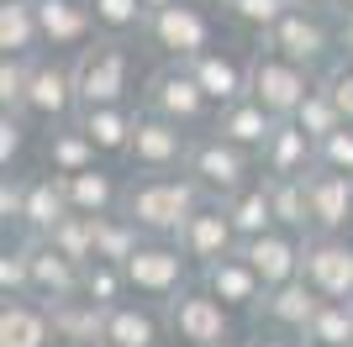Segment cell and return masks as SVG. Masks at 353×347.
Returning a JSON list of instances; mask_svg holds the SVG:
<instances>
[{
	"label": "cell",
	"mask_w": 353,
	"mask_h": 347,
	"mask_svg": "<svg viewBox=\"0 0 353 347\" xmlns=\"http://www.w3.org/2000/svg\"><path fill=\"white\" fill-rule=\"evenodd\" d=\"M206 205V189L190 174H132L127 195H121V216H132L143 237H169L174 242L179 227Z\"/></svg>",
	"instance_id": "obj_1"
},
{
	"label": "cell",
	"mask_w": 353,
	"mask_h": 347,
	"mask_svg": "<svg viewBox=\"0 0 353 347\" xmlns=\"http://www.w3.org/2000/svg\"><path fill=\"white\" fill-rule=\"evenodd\" d=\"M74 85H79V111L85 105H137L143 79L127 37H95L74 53Z\"/></svg>",
	"instance_id": "obj_2"
},
{
	"label": "cell",
	"mask_w": 353,
	"mask_h": 347,
	"mask_svg": "<svg viewBox=\"0 0 353 347\" xmlns=\"http://www.w3.org/2000/svg\"><path fill=\"white\" fill-rule=\"evenodd\" d=\"M259 48H274V53L295 58L301 69L322 74L332 58L348 53V43H343V16L332 11V6H295L280 27H269L264 37H259Z\"/></svg>",
	"instance_id": "obj_3"
},
{
	"label": "cell",
	"mask_w": 353,
	"mask_h": 347,
	"mask_svg": "<svg viewBox=\"0 0 353 347\" xmlns=\"http://www.w3.org/2000/svg\"><path fill=\"white\" fill-rule=\"evenodd\" d=\"M137 105L163 116V121H179L185 132H211V121H216V105L190 74V63H159L153 74H143Z\"/></svg>",
	"instance_id": "obj_4"
},
{
	"label": "cell",
	"mask_w": 353,
	"mask_h": 347,
	"mask_svg": "<svg viewBox=\"0 0 353 347\" xmlns=\"http://www.w3.org/2000/svg\"><path fill=\"white\" fill-rule=\"evenodd\" d=\"M185 174L206 189V200H227V195H237L243 185H253L264 169H259V153L227 143L221 132H195L190 158H185Z\"/></svg>",
	"instance_id": "obj_5"
},
{
	"label": "cell",
	"mask_w": 353,
	"mask_h": 347,
	"mask_svg": "<svg viewBox=\"0 0 353 347\" xmlns=\"http://www.w3.org/2000/svg\"><path fill=\"white\" fill-rule=\"evenodd\" d=\"M143 43L159 48L163 63H190L206 48H216L221 37H216V16H211L206 0H179V6H163V11L148 16Z\"/></svg>",
	"instance_id": "obj_6"
},
{
	"label": "cell",
	"mask_w": 353,
	"mask_h": 347,
	"mask_svg": "<svg viewBox=\"0 0 353 347\" xmlns=\"http://www.w3.org/2000/svg\"><path fill=\"white\" fill-rule=\"evenodd\" d=\"M121 269H127L132 295H137V300H153V305H169L174 295H185V289L201 279V269L185 258V247L169 242V237H148Z\"/></svg>",
	"instance_id": "obj_7"
},
{
	"label": "cell",
	"mask_w": 353,
	"mask_h": 347,
	"mask_svg": "<svg viewBox=\"0 0 353 347\" xmlns=\"http://www.w3.org/2000/svg\"><path fill=\"white\" fill-rule=\"evenodd\" d=\"M163 316H169V337H174L179 347H227V342H237V311H227L201 279L163 305Z\"/></svg>",
	"instance_id": "obj_8"
},
{
	"label": "cell",
	"mask_w": 353,
	"mask_h": 347,
	"mask_svg": "<svg viewBox=\"0 0 353 347\" xmlns=\"http://www.w3.org/2000/svg\"><path fill=\"white\" fill-rule=\"evenodd\" d=\"M311 90H316V74H311V69H301L295 58L274 53V48H253V63H248V95L264 105L269 116L290 121V116L306 105Z\"/></svg>",
	"instance_id": "obj_9"
},
{
	"label": "cell",
	"mask_w": 353,
	"mask_h": 347,
	"mask_svg": "<svg viewBox=\"0 0 353 347\" xmlns=\"http://www.w3.org/2000/svg\"><path fill=\"white\" fill-rule=\"evenodd\" d=\"M32 127H63L79 116V85H74V58H59V53H43L37 69H32V90H27V111H21Z\"/></svg>",
	"instance_id": "obj_10"
},
{
	"label": "cell",
	"mask_w": 353,
	"mask_h": 347,
	"mask_svg": "<svg viewBox=\"0 0 353 347\" xmlns=\"http://www.w3.org/2000/svg\"><path fill=\"white\" fill-rule=\"evenodd\" d=\"M190 143H195V132L143 111L137 116V132H132V147H127V169L132 174H185Z\"/></svg>",
	"instance_id": "obj_11"
},
{
	"label": "cell",
	"mask_w": 353,
	"mask_h": 347,
	"mask_svg": "<svg viewBox=\"0 0 353 347\" xmlns=\"http://www.w3.org/2000/svg\"><path fill=\"white\" fill-rule=\"evenodd\" d=\"M301 279H306L322 300H353V237H327V231H311V237H306V263H301Z\"/></svg>",
	"instance_id": "obj_12"
},
{
	"label": "cell",
	"mask_w": 353,
	"mask_h": 347,
	"mask_svg": "<svg viewBox=\"0 0 353 347\" xmlns=\"http://www.w3.org/2000/svg\"><path fill=\"white\" fill-rule=\"evenodd\" d=\"M174 242L185 247V258H190L195 269H206V263H216V258H232L237 247H243V237H237L232 216H227V205H221V200H206L190 221H185V227H179Z\"/></svg>",
	"instance_id": "obj_13"
},
{
	"label": "cell",
	"mask_w": 353,
	"mask_h": 347,
	"mask_svg": "<svg viewBox=\"0 0 353 347\" xmlns=\"http://www.w3.org/2000/svg\"><path fill=\"white\" fill-rule=\"evenodd\" d=\"M37 21H43V53L59 58H74L79 48L101 37L90 0H37Z\"/></svg>",
	"instance_id": "obj_14"
},
{
	"label": "cell",
	"mask_w": 353,
	"mask_h": 347,
	"mask_svg": "<svg viewBox=\"0 0 353 347\" xmlns=\"http://www.w3.org/2000/svg\"><path fill=\"white\" fill-rule=\"evenodd\" d=\"M237 253L253 263V274H259L269 289H274V284H290V279H301V263H306V237H301V231L274 227V231H264V237H248Z\"/></svg>",
	"instance_id": "obj_15"
},
{
	"label": "cell",
	"mask_w": 353,
	"mask_h": 347,
	"mask_svg": "<svg viewBox=\"0 0 353 347\" xmlns=\"http://www.w3.org/2000/svg\"><path fill=\"white\" fill-rule=\"evenodd\" d=\"M201 284H206L227 311H237V316H259V305H264V295H269V284L253 274V263L243 258V253L206 263V269H201Z\"/></svg>",
	"instance_id": "obj_16"
},
{
	"label": "cell",
	"mask_w": 353,
	"mask_h": 347,
	"mask_svg": "<svg viewBox=\"0 0 353 347\" xmlns=\"http://www.w3.org/2000/svg\"><path fill=\"white\" fill-rule=\"evenodd\" d=\"M105 347H163L169 342V316H163V305L153 300H121L105 311Z\"/></svg>",
	"instance_id": "obj_17"
},
{
	"label": "cell",
	"mask_w": 353,
	"mask_h": 347,
	"mask_svg": "<svg viewBox=\"0 0 353 347\" xmlns=\"http://www.w3.org/2000/svg\"><path fill=\"white\" fill-rule=\"evenodd\" d=\"M248 63H253V53H232L227 43H216L201 58H190V74L201 79V90H206L211 105L221 111V105H232V101L248 95Z\"/></svg>",
	"instance_id": "obj_18"
},
{
	"label": "cell",
	"mask_w": 353,
	"mask_h": 347,
	"mask_svg": "<svg viewBox=\"0 0 353 347\" xmlns=\"http://www.w3.org/2000/svg\"><path fill=\"white\" fill-rule=\"evenodd\" d=\"M306 189H311V231L348 237L353 231V174L316 169L306 179Z\"/></svg>",
	"instance_id": "obj_19"
},
{
	"label": "cell",
	"mask_w": 353,
	"mask_h": 347,
	"mask_svg": "<svg viewBox=\"0 0 353 347\" xmlns=\"http://www.w3.org/2000/svg\"><path fill=\"white\" fill-rule=\"evenodd\" d=\"M259 169H264V179H306V174H316V137L301 121H280L274 137L264 143V153H259Z\"/></svg>",
	"instance_id": "obj_20"
},
{
	"label": "cell",
	"mask_w": 353,
	"mask_h": 347,
	"mask_svg": "<svg viewBox=\"0 0 353 347\" xmlns=\"http://www.w3.org/2000/svg\"><path fill=\"white\" fill-rule=\"evenodd\" d=\"M322 311V295L306 284V279H290V284H274L259 305V326L269 332H285V337H306L311 316Z\"/></svg>",
	"instance_id": "obj_21"
},
{
	"label": "cell",
	"mask_w": 353,
	"mask_h": 347,
	"mask_svg": "<svg viewBox=\"0 0 353 347\" xmlns=\"http://www.w3.org/2000/svg\"><path fill=\"white\" fill-rule=\"evenodd\" d=\"M63 216H74L69 189H63L59 174H27V200H21V237H37L43 242L48 231L59 227Z\"/></svg>",
	"instance_id": "obj_22"
},
{
	"label": "cell",
	"mask_w": 353,
	"mask_h": 347,
	"mask_svg": "<svg viewBox=\"0 0 353 347\" xmlns=\"http://www.w3.org/2000/svg\"><path fill=\"white\" fill-rule=\"evenodd\" d=\"M0 347H59L53 311H48L37 295L0 300Z\"/></svg>",
	"instance_id": "obj_23"
},
{
	"label": "cell",
	"mask_w": 353,
	"mask_h": 347,
	"mask_svg": "<svg viewBox=\"0 0 353 347\" xmlns=\"http://www.w3.org/2000/svg\"><path fill=\"white\" fill-rule=\"evenodd\" d=\"M137 116H143V105H85L74 121L85 127L90 143L101 147V158H127L132 132H137Z\"/></svg>",
	"instance_id": "obj_24"
},
{
	"label": "cell",
	"mask_w": 353,
	"mask_h": 347,
	"mask_svg": "<svg viewBox=\"0 0 353 347\" xmlns=\"http://www.w3.org/2000/svg\"><path fill=\"white\" fill-rule=\"evenodd\" d=\"M59 179H63V174H59ZM63 189H69L74 216H111V211H121L127 179H121L117 169L95 163V169H85V174H69V179H63Z\"/></svg>",
	"instance_id": "obj_25"
},
{
	"label": "cell",
	"mask_w": 353,
	"mask_h": 347,
	"mask_svg": "<svg viewBox=\"0 0 353 347\" xmlns=\"http://www.w3.org/2000/svg\"><path fill=\"white\" fill-rule=\"evenodd\" d=\"M32 242V295L43 305H63V300H74L79 295V263H69L59 253V247H48V242H37V237H27Z\"/></svg>",
	"instance_id": "obj_26"
},
{
	"label": "cell",
	"mask_w": 353,
	"mask_h": 347,
	"mask_svg": "<svg viewBox=\"0 0 353 347\" xmlns=\"http://www.w3.org/2000/svg\"><path fill=\"white\" fill-rule=\"evenodd\" d=\"M274 127H280V116H269L253 95H243V101H232V105H221L216 121H211V132H221L227 143L248 147V153H264V143L274 137Z\"/></svg>",
	"instance_id": "obj_27"
},
{
	"label": "cell",
	"mask_w": 353,
	"mask_h": 347,
	"mask_svg": "<svg viewBox=\"0 0 353 347\" xmlns=\"http://www.w3.org/2000/svg\"><path fill=\"white\" fill-rule=\"evenodd\" d=\"M101 163V147L85 137V127L79 121H63V127H53V132H43V169L48 174H85V169H95Z\"/></svg>",
	"instance_id": "obj_28"
},
{
	"label": "cell",
	"mask_w": 353,
	"mask_h": 347,
	"mask_svg": "<svg viewBox=\"0 0 353 347\" xmlns=\"http://www.w3.org/2000/svg\"><path fill=\"white\" fill-rule=\"evenodd\" d=\"M0 53H11V58H43L37 0H0Z\"/></svg>",
	"instance_id": "obj_29"
},
{
	"label": "cell",
	"mask_w": 353,
	"mask_h": 347,
	"mask_svg": "<svg viewBox=\"0 0 353 347\" xmlns=\"http://www.w3.org/2000/svg\"><path fill=\"white\" fill-rule=\"evenodd\" d=\"M53 311V332H59V347H90L105 337V305L74 295L63 305H48Z\"/></svg>",
	"instance_id": "obj_30"
},
{
	"label": "cell",
	"mask_w": 353,
	"mask_h": 347,
	"mask_svg": "<svg viewBox=\"0 0 353 347\" xmlns=\"http://www.w3.org/2000/svg\"><path fill=\"white\" fill-rule=\"evenodd\" d=\"M221 205H227V216H232V227H237V237H243V242L280 227V221H274V200H269V179H264V174H259L253 185H243L237 195H227Z\"/></svg>",
	"instance_id": "obj_31"
},
{
	"label": "cell",
	"mask_w": 353,
	"mask_h": 347,
	"mask_svg": "<svg viewBox=\"0 0 353 347\" xmlns=\"http://www.w3.org/2000/svg\"><path fill=\"white\" fill-rule=\"evenodd\" d=\"M143 227H137L132 216H121V211H111V216H95V258L105 263H127L143 247Z\"/></svg>",
	"instance_id": "obj_32"
},
{
	"label": "cell",
	"mask_w": 353,
	"mask_h": 347,
	"mask_svg": "<svg viewBox=\"0 0 353 347\" xmlns=\"http://www.w3.org/2000/svg\"><path fill=\"white\" fill-rule=\"evenodd\" d=\"M306 179H269L274 221H280L285 231H301V237H311V189H306Z\"/></svg>",
	"instance_id": "obj_33"
},
{
	"label": "cell",
	"mask_w": 353,
	"mask_h": 347,
	"mask_svg": "<svg viewBox=\"0 0 353 347\" xmlns=\"http://www.w3.org/2000/svg\"><path fill=\"white\" fill-rule=\"evenodd\" d=\"M79 295L85 300H95V305H121V300H132V284H127V269L121 263H105V258H95V263H85V274H79Z\"/></svg>",
	"instance_id": "obj_34"
},
{
	"label": "cell",
	"mask_w": 353,
	"mask_h": 347,
	"mask_svg": "<svg viewBox=\"0 0 353 347\" xmlns=\"http://www.w3.org/2000/svg\"><path fill=\"white\" fill-rule=\"evenodd\" d=\"M290 11H295V0H221V16H227L232 27L253 32V37H264L269 27H280Z\"/></svg>",
	"instance_id": "obj_35"
},
{
	"label": "cell",
	"mask_w": 353,
	"mask_h": 347,
	"mask_svg": "<svg viewBox=\"0 0 353 347\" xmlns=\"http://www.w3.org/2000/svg\"><path fill=\"white\" fill-rule=\"evenodd\" d=\"M301 342L316 347H353V300H322V311L311 316Z\"/></svg>",
	"instance_id": "obj_36"
},
{
	"label": "cell",
	"mask_w": 353,
	"mask_h": 347,
	"mask_svg": "<svg viewBox=\"0 0 353 347\" xmlns=\"http://www.w3.org/2000/svg\"><path fill=\"white\" fill-rule=\"evenodd\" d=\"M101 37H143L148 27V6L143 0H90Z\"/></svg>",
	"instance_id": "obj_37"
},
{
	"label": "cell",
	"mask_w": 353,
	"mask_h": 347,
	"mask_svg": "<svg viewBox=\"0 0 353 347\" xmlns=\"http://www.w3.org/2000/svg\"><path fill=\"white\" fill-rule=\"evenodd\" d=\"M43 242L59 247L69 263H79V269H85V263H95V216H63L59 227L43 237Z\"/></svg>",
	"instance_id": "obj_38"
},
{
	"label": "cell",
	"mask_w": 353,
	"mask_h": 347,
	"mask_svg": "<svg viewBox=\"0 0 353 347\" xmlns=\"http://www.w3.org/2000/svg\"><path fill=\"white\" fill-rule=\"evenodd\" d=\"M21 295H32V242L27 237L6 242V253H0V300H21Z\"/></svg>",
	"instance_id": "obj_39"
},
{
	"label": "cell",
	"mask_w": 353,
	"mask_h": 347,
	"mask_svg": "<svg viewBox=\"0 0 353 347\" xmlns=\"http://www.w3.org/2000/svg\"><path fill=\"white\" fill-rule=\"evenodd\" d=\"M290 121H301V127H306L311 137H316V143H327V137H332L338 127H348V116L338 111V101H332V95H327L322 85H316V90L306 95V105H301V111H295Z\"/></svg>",
	"instance_id": "obj_40"
},
{
	"label": "cell",
	"mask_w": 353,
	"mask_h": 347,
	"mask_svg": "<svg viewBox=\"0 0 353 347\" xmlns=\"http://www.w3.org/2000/svg\"><path fill=\"white\" fill-rule=\"evenodd\" d=\"M32 69H37V58H11V53H0V111H11V116L27 111Z\"/></svg>",
	"instance_id": "obj_41"
},
{
	"label": "cell",
	"mask_w": 353,
	"mask_h": 347,
	"mask_svg": "<svg viewBox=\"0 0 353 347\" xmlns=\"http://www.w3.org/2000/svg\"><path fill=\"white\" fill-rule=\"evenodd\" d=\"M316 85H322L327 95L338 101V111H343V116H348V121H353V53L332 58V63H327V69L316 74Z\"/></svg>",
	"instance_id": "obj_42"
},
{
	"label": "cell",
	"mask_w": 353,
	"mask_h": 347,
	"mask_svg": "<svg viewBox=\"0 0 353 347\" xmlns=\"http://www.w3.org/2000/svg\"><path fill=\"white\" fill-rule=\"evenodd\" d=\"M27 132H32L27 116L0 111V174H16V163H21V153H27Z\"/></svg>",
	"instance_id": "obj_43"
},
{
	"label": "cell",
	"mask_w": 353,
	"mask_h": 347,
	"mask_svg": "<svg viewBox=\"0 0 353 347\" xmlns=\"http://www.w3.org/2000/svg\"><path fill=\"white\" fill-rule=\"evenodd\" d=\"M21 200H27V174H6L0 179V227H6V237H21Z\"/></svg>",
	"instance_id": "obj_44"
},
{
	"label": "cell",
	"mask_w": 353,
	"mask_h": 347,
	"mask_svg": "<svg viewBox=\"0 0 353 347\" xmlns=\"http://www.w3.org/2000/svg\"><path fill=\"white\" fill-rule=\"evenodd\" d=\"M316 169L353 174V121H348V127H338L327 143H316Z\"/></svg>",
	"instance_id": "obj_45"
},
{
	"label": "cell",
	"mask_w": 353,
	"mask_h": 347,
	"mask_svg": "<svg viewBox=\"0 0 353 347\" xmlns=\"http://www.w3.org/2000/svg\"><path fill=\"white\" fill-rule=\"evenodd\" d=\"M248 347H306L301 337H285V332H269V326H259V332L248 337Z\"/></svg>",
	"instance_id": "obj_46"
},
{
	"label": "cell",
	"mask_w": 353,
	"mask_h": 347,
	"mask_svg": "<svg viewBox=\"0 0 353 347\" xmlns=\"http://www.w3.org/2000/svg\"><path fill=\"white\" fill-rule=\"evenodd\" d=\"M332 11H338L343 21H353V0H332Z\"/></svg>",
	"instance_id": "obj_47"
},
{
	"label": "cell",
	"mask_w": 353,
	"mask_h": 347,
	"mask_svg": "<svg viewBox=\"0 0 353 347\" xmlns=\"http://www.w3.org/2000/svg\"><path fill=\"white\" fill-rule=\"evenodd\" d=\"M143 6H148V16H153V11H163V6H179V0H143Z\"/></svg>",
	"instance_id": "obj_48"
},
{
	"label": "cell",
	"mask_w": 353,
	"mask_h": 347,
	"mask_svg": "<svg viewBox=\"0 0 353 347\" xmlns=\"http://www.w3.org/2000/svg\"><path fill=\"white\" fill-rule=\"evenodd\" d=\"M343 43H348V53H353V21H343Z\"/></svg>",
	"instance_id": "obj_49"
},
{
	"label": "cell",
	"mask_w": 353,
	"mask_h": 347,
	"mask_svg": "<svg viewBox=\"0 0 353 347\" xmlns=\"http://www.w3.org/2000/svg\"><path fill=\"white\" fill-rule=\"evenodd\" d=\"M295 6H332V0H295Z\"/></svg>",
	"instance_id": "obj_50"
},
{
	"label": "cell",
	"mask_w": 353,
	"mask_h": 347,
	"mask_svg": "<svg viewBox=\"0 0 353 347\" xmlns=\"http://www.w3.org/2000/svg\"><path fill=\"white\" fill-rule=\"evenodd\" d=\"M227 347H248V337H237V342H227Z\"/></svg>",
	"instance_id": "obj_51"
},
{
	"label": "cell",
	"mask_w": 353,
	"mask_h": 347,
	"mask_svg": "<svg viewBox=\"0 0 353 347\" xmlns=\"http://www.w3.org/2000/svg\"><path fill=\"white\" fill-rule=\"evenodd\" d=\"M90 347H105V342H90Z\"/></svg>",
	"instance_id": "obj_52"
},
{
	"label": "cell",
	"mask_w": 353,
	"mask_h": 347,
	"mask_svg": "<svg viewBox=\"0 0 353 347\" xmlns=\"http://www.w3.org/2000/svg\"><path fill=\"white\" fill-rule=\"evenodd\" d=\"M211 6H221V0H211Z\"/></svg>",
	"instance_id": "obj_53"
},
{
	"label": "cell",
	"mask_w": 353,
	"mask_h": 347,
	"mask_svg": "<svg viewBox=\"0 0 353 347\" xmlns=\"http://www.w3.org/2000/svg\"><path fill=\"white\" fill-rule=\"evenodd\" d=\"M306 347H316V342H306Z\"/></svg>",
	"instance_id": "obj_54"
}]
</instances>
